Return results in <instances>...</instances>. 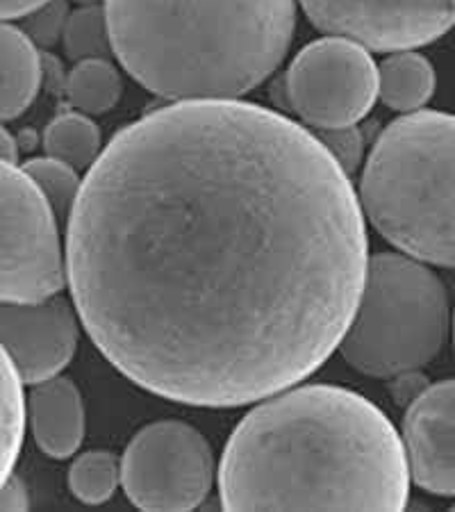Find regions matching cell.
I'll return each mask as SVG.
<instances>
[{
  "label": "cell",
  "mask_w": 455,
  "mask_h": 512,
  "mask_svg": "<svg viewBox=\"0 0 455 512\" xmlns=\"http://www.w3.org/2000/svg\"><path fill=\"white\" fill-rule=\"evenodd\" d=\"M66 285L128 381L251 406L337 351L369 262L349 173L285 114L173 103L107 144L66 221Z\"/></svg>",
  "instance_id": "obj_1"
},
{
  "label": "cell",
  "mask_w": 455,
  "mask_h": 512,
  "mask_svg": "<svg viewBox=\"0 0 455 512\" xmlns=\"http://www.w3.org/2000/svg\"><path fill=\"white\" fill-rule=\"evenodd\" d=\"M226 510H403L410 469L390 417L335 385H292L258 401L223 449Z\"/></svg>",
  "instance_id": "obj_2"
},
{
  "label": "cell",
  "mask_w": 455,
  "mask_h": 512,
  "mask_svg": "<svg viewBox=\"0 0 455 512\" xmlns=\"http://www.w3.org/2000/svg\"><path fill=\"white\" fill-rule=\"evenodd\" d=\"M114 55L173 103L239 101L292 46L296 0H105Z\"/></svg>",
  "instance_id": "obj_3"
},
{
  "label": "cell",
  "mask_w": 455,
  "mask_h": 512,
  "mask_svg": "<svg viewBox=\"0 0 455 512\" xmlns=\"http://www.w3.org/2000/svg\"><path fill=\"white\" fill-rule=\"evenodd\" d=\"M360 208L401 253L455 269V114L410 112L380 132Z\"/></svg>",
  "instance_id": "obj_4"
},
{
  "label": "cell",
  "mask_w": 455,
  "mask_h": 512,
  "mask_svg": "<svg viewBox=\"0 0 455 512\" xmlns=\"http://www.w3.org/2000/svg\"><path fill=\"white\" fill-rule=\"evenodd\" d=\"M451 328L449 294L428 264L405 253L367 262L353 319L337 351L371 378H396L430 365Z\"/></svg>",
  "instance_id": "obj_5"
},
{
  "label": "cell",
  "mask_w": 455,
  "mask_h": 512,
  "mask_svg": "<svg viewBox=\"0 0 455 512\" xmlns=\"http://www.w3.org/2000/svg\"><path fill=\"white\" fill-rule=\"evenodd\" d=\"M64 285L60 221L26 169L0 160V301H44Z\"/></svg>",
  "instance_id": "obj_6"
},
{
  "label": "cell",
  "mask_w": 455,
  "mask_h": 512,
  "mask_svg": "<svg viewBox=\"0 0 455 512\" xmlns=\"http://www.w3.org/2000/svg\"><path fill=\"white\" fill-rule=\"evenodd\" d=\"M278 87L280 105L308 128L358 126L378 98V64L351 39H317L294 57Z\"/></svg>",
  "instance_id": "obj_7"
},
{
  "label": "cell",
  "mask_w": 455,
  "mask_h": 512,
  "mask_svg": "<svg viewBox=\"0 0 455 512\" xmlns=\"http://www.w3.org/2000/svg\"><path fill=\"white\" fill-rule=\"evenodd\" d=\"M212 483V447L182 421L144 426L123 451V492L142 510H194L208 499Z\"/></svg>",
  "instance_id": "obj_8"
},
{
  "label": "cell",
  "mask_w": 455,
  "mask_h": 512,
  "mask_svg": "<svg viewBox=\"0 0 455 512\" xmlns=\"http://www.w3.org/2000/svg\"><path fill=\"white\" fill-rule=\"evenodd\" d=\"M301 7L328 37L376 53L415 51L455 26V0H301Z\"/></svg>",
  "instance_id": "obj_9"
},
{
  "label": "cell",
  "mask_w": 455,
  "mask_h": 512,
  "mask_svg": "<svg viewBox=\"0 0 455 512\" xmlns=\"http://www.w3.org/2000/svg\"><path fill=\"white\" fill-rule=\"evenodd\" d=\"M78 340V310L62 294L28 303L0 301V346L23 385L62 374L76 355Z\"/></svg>",
  "instance_id": "obj_10"
},
{
  "label": "cell",
  "mask_w": 455,
  "mask_h": 512,
  "mask_svg": "<svg viewBox=\"0 0 455 512\" xmlns=\"http://www.w3.org/2000/svg\"><path fill=\"white\" fill-rule=\"evenodd\" d=\"M401 440L410 481L435 497H455V381L428 385L408 403Z\"/></svg>",
  "instance_id": "obj_11"
},
{
  "label": "cell",
  "mask_w": 455,
  "mask_h": 512,
  "mask_svg": "<svg viewBox=\"0 0 455 512\" xmlns=\"http://www.w3.org/2000/svg\"><path fill=\"white\" fill-rule=\"evenodd\" d=\"M26 424L32 440L48 458L66 460L85 440V401L78 385L62 374L30 385Z\"/></svg>",
  "instance_id": "obj_12"
},
{
  "label": "cell",
  "mask_w": 455,
  "mask_h": 512,
  "mask_svg": "<svg viewBox=\"0 0 455 512\" xmlns=\"http://www.w3.org/2000/svg\"><path fill=\"white\" fill-rule=\"evenodd\" d=\"M44 78L37 46L10 21H0V121L21 117L35 103Z\"/></svg>",
  "instance_id": "obj_13"
},
{
  "label": "cell",
  "mask_w": 455,
  "mask_h": 512,
  "mask_svg": "<svg viewBox=\"0 0 455 512\" xmlns=\"http://www.w3.org/2000/svg\"><path fill=\"white\" fill-rule=\"evenodd\" d=\"M435 69L417 51H396L378 64V98L390 110L419 112L435 94Z\"/></svg>",
  "instance_id": "obj_14"
},
{
  "label": "cell",
  "mask_w": 455,
  "mask_h": 512,
  "mask_svg": "<svg viewBox=\"0 0 455 512\" xmlns=\"http://www.w3.org/2000/svg\"><path fill=\"white\" fill-rule=\"evenodd\" d=\"M41 146L48 158L78 171H89L103 151V137L87 114L66 112L48 123L41 135Z\"/></svg>",
  "instance_id": "obj_15"
},
{
  "label": "cell",
  "mask_w": 455,
  "mask_h": 512,
  "mask_svg": "<svg viewBox=\"0 0 455 512\" xmlns=\"http://www.w3.org/2000/svg\"><path fill=\"white\" fill-rule=\"evenodd\" d=\"M121 92L123 82L117 66L103 57L76 62L64 80L66 101L73 110L87 114V117L110 112L119 103Z\"/></svg>",
  "instance_id": "obj_16"
},
{
  "label": "cell",
  "mask_w": 455,
  "mask_h": 512,
  "mask_svg": "<svg viewBox=\"0 0 455 512\" xmlns=\"http://www.w3.org/2000/svg\"><path fill=\"white\" fill-rule=\"evenodd\" d=\"M23 433H26V394L10 355L0 346V485L14 474Z\"/></svg>",
  "instance_id": "obj_17"
},
{
  "label": "cell",
  "mask_w": 455,
  "mask_h": 512,
  "mask_svg": "<svg viewBox=\"0 0 455 512\" xmlns=\"http://www.w3.org/2000/svg\"><path fill=\"white\" fill-rule=\"evenodd\" d=\"M64 55L71 62L98 60L114 55L110 26H107L105 5H80L73 10L62 37Z\"/></svg>",
  "instance_id": "obj_18"
},
{
  "label": "cell",
  "mask_w": 455,
  "mask_h": 512,
  "mask_svg": "<svg viewBox=\"0 0 455 512\" xmlns=\"http://www.w3.org/2000/svg\"><path fill=\"white\" fill-rule=\"evenodd\" d=\"M121 483V462L110 451H87L69 469L73 497L89 506H98L114 497Z\"/></svg>",
  "instance_id": "obj_19"
},
{
  "label": "cell",
  "mask_w": 455,
  "mask_h": 512,
  "mask_svg": "<svg viewBox=\"0 0 455 512\" xmlns=\"http://www.w3.org/2000/svg\"><path fill=\"white\" fill-rule=\"evenodd\" d=\"M21 167L26 169L32 180H35V185L39 187V192L44 194L48 205H51L60 226H64L66 221H69L73 208H76V201L80 196V171L60 160L48 158V155H44V158H32L26 164H21Z\"/></svg>",
  "instance_id": "obj_20"
},
{
  "label": "cell",
  "mask_w": 455,
  "mask_h": 512,
  "mask_svg": "<svg viewBox=\"0 0 455 512\" xmlns=\"http://www.w3.org/2000/svg\"><path fill=\"white\" fill-rule=\"evenodd\" d=\"M69 16V0H46L37 10L23 16L21 30L37 48H53L62 41Z\"/></svg>",
  "instance_id": "obj_21"
},
{
  "label": "cell",
  "mask_w": 455,
  "mask_h": 512,
  "mask_svg": "<svg viewBox=\"0 0 455 512\" xmlns=\"http://www.w3.org/2000/svg\"><path fill=\"white\" fill-rule=\"evenodd\" d=\"M319 142L328 148V153L339 162L346 173H351L360 167L362 160V135L355 126L349 128H333V130H317Z\"/></svg>",
  "instance_id": "obj_22"
},
{
  "label": "cell",
  "mask_w": 455,
  "mask_h": 512,
  "mask_svg": "<svg viewBox=\"0 0 455 512\" xmlns=\"http://www.w3.org/2000/svg\"><path fill=\"white\" fill-rule=\"evenodd\" d=\"M30 497L28 487L19 476L10 474L5 483L0 485V510H28Z\"/></svg>",
  "instance_id": "obj_23"
},
{
  "label": "cell",
  "mask_w": 455,
  "mask_h": 512,
  "mask_svg": "<svg viewBox=\"0 0 455 512\" xmlns=\"http://www.w3.org/2000/svg\"><path fill=\"white\" fill-rule=\"evenodd\" d=\"M44 3L46 0H0V21L23 19Z\"/></svg>",
  "instance_id": "obj_24"
},
{
  "label": "cell",
  "mask_w": 455,
  "mask_h": 512,
  "mask_svg": "<svg viewBox=\"0 0 455 512\" xmlns=\"http://www.w3.org/2000/svg\"><path fill=\"white\" fill-rule=\"evenodd\" d=\"M19 148L21 146L16 142V137L3 126V121H0V160L19 164Z\"/></svg>",
  "instance_id": "obj_25"
},
{
  "label": "cell",
  "mask_w": 455,
  "mask_h": 512,
  "mask_svg": "<svg viewBox=\"0 0 455 512\" xmlns=\"http://www.w3.org/2000/svg\"><path fill=\"white\" fill-rule=\"evenodd\" d=\"M71 3H76V5H101V3H105V0H71Z\"/></svg>",
  "instance_id": "obj_26"
},
{
  "label": "cell",
  "mask_w": 455,
  "mask_h": 512,
  "mask_svg": "<svg viewBox=\"0 0 455 512\" xmlns=\"http://www.w3.org/2000/svg\"><path fill=\"white\" fill-rule=\"evenodd\" d=\"M453 340H455V315H453Z\"/></svg>",
  "instance_id": "obj_27"
},
{
  "label": "cell",
  "mask_w": 455,
  "mask_h": 512,
  "mask_svg": "<svg viewBox=\"0 0 455 512\" xmlns=\"http://www.w3.org/2000/svg\"><path fill=\"white\" fill-rule=\"evenodd\" d=\"M453 510H455V506H453Z\"/></svg>",
  "instance_id": "obj_28"
}]
</instances>
